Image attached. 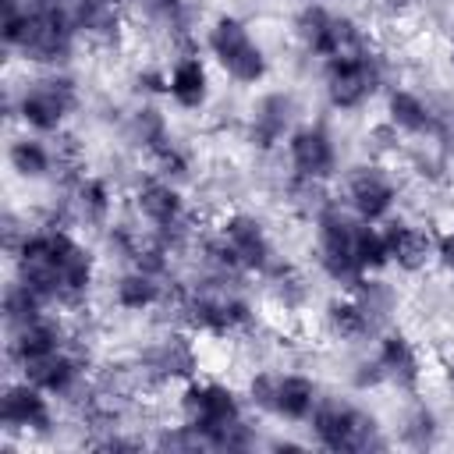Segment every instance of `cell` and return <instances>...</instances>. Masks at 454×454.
<instances>
[{
	"label": "cell",
	"mask_w": 454,
	"mask_h": 454,
	"mask_svg": "<svg viewBox=\"0 0 454 454\" xmlns=\"http://www.w3.org/2000/svg\"><path fill=\"white\" fill-rule=\"evenodd\" d=\"M184 323L199 333H213V337H227L238 333L252 323V305L223 287H202L195 294H188V301L181 305Z\"/></svg>",
	"instance_id": "cell-10"
},
{
	"label": "cell",
	"mask_w": 454,
	"mask_h": 454,
	"mask_svg": "<svg viewBox=\"0 0 454 454\" xmlns=\"http://www.w3.org/2000/svg\"><path fill=\"white\" fill-rule=\"evenodd\" d=\"M383 238H387V252H390V262H397L401 270H422L433 255H436V238L422 227H411V223H387L383 227Z\"/></svg>",
	"instance_id": "cell-21"
},
{
	"label": "cell",
	"mask_w": 454,
	"mask_h": 454,
	"mask_svg": "<svg viewBox=\"0 0 454 454\" xmlns=\"http://www.w3.org/2000/svg\"><path fill=\"white\" fill-rule=\"evenodd\" d=\"M216 234L231 248V255H234L241 273H266V270H273V241H270L266 227L255 216L231 213V216H223Z\"/></svg>",
	"instance_id": "cell-12"
},
{
	"label": "cell",
	"mask_w": 454,
	"mask_h": 454,
	"mask_svg": "<svg viewBox=\"0 0 454 454\" xmlns=\"http://www.w3.org/2000/svg\"><path fill=\"white\" fill-rule=\"evenodd\" d=\"M128 138L145 149L149 156H163L174 138H170V128H167V117L156 110V106H138L131 117H128Z\"/></svg>",
	"instance_id": "cell-25"
},
{
	"label": "cell",
	"mask_w": 454,
	"mask_h": 454,
	"mask_svg": "<svg viewBox=\"0 0 454 454\" xmlns=\"http://www.w3.org/2000/svg\"><path fill=\"white\" fill-rule=\"evenodd\" d=\"M138 7H142L156 25L170 28V32H188V25H192V7H188V0H138Z\"/></svg>",
	"instance_id": "cell-33"
},
{
	"label": "cell",
	"mask_w": 454,
	"mask_h": 454,
	"mask_svg": "<svg viewBox=\"0 0 454 454\" xmlns=\"http://www.w3.org/2000/svg\"><path fill=\"white\" fill-rule=\"evenodd\" d=\"M135 206L138 213L153 223V241H160L163 248H181V241L188 238V216H184V202H181V192L170 184V181H145L138 192H135Z\"/></svg>",
	"instance_id": "cell-11"
},
{
	"label": "cell",
	"mask_w": 454,
	"mask_h": 454,
	"mask_svg": "<svg viewBox=\"0 0 454 454\" xmlns=\"http://www.w3.org/2000/svg\"><path fill=\"white\" fill-rule=\"evenodd\" d=\"M355 255H358V262H362L365 273H376V270H383L390 262L387 238H383V231L376 223L358 220V227H355Z\"/></svg>",
	"instance_id": "cell-32"
},
{
	"label": "cell",
	"mask_w": 454,
	"mask_h": 454,
	"mask_svg": "<svg viewBox=\"0 0 454 454\" xmlns=\"http://www.w3.org/2000/svg\"><path fill=\"white\" fill-rule=\"evenodd\" d=\"M74 202L89 223H106V216L114 209V195H110L106 181H99V177H82L74 188Z\"/></svg>",
	"instance_id": "cell-31"
},
{
	"label": "cell",
	"mask_w": 454,
	"mask_h": 454,
	"mask_svg": "<svg viewBox=\"0 0 454 454\" xmlns=\"http://www.w3.org/2000/svg\"><path fill=\"white\" fill-rule=\"evenodd\" d=\"M181 419L202 440V447H220V440L238 422H245L238 394L213 380H202V383L188 380V387L181 394Z\"/></svg>",
	"instance_id": "cell-1"
},
{
	"label": "cell",
	"mask_w": 454,
	"mask_h": 454,
	"mask_svg": "<svg viewBox=\"0 0 454 454\" xmlns=\"http://www.w3.org/2000/svg\"><path fill=\"white\" fill-rule=\"evenodd\" d=\"M21 372H25L28 383H35L39 390H46L50 397H67V394H74L78 383H82V362H78L67 348L25 362Z\"/></svg>",
	"instance_id": "cell-19"
},
{
	"label": "cell",
	"mask_w": 454,
	"mask_h": 454,
	"mask_svg": "<svg viewBox=\"0 0 454 454\" xmlns=\"http://www.w3.org/2000/svg\"><path fill=\"white\" fill-rule=\"evenodd\" d=\"M436 259L454 273V231H447V234L436 238Z\"/></svg>",
	"instance_id": "cell-37"
},
{
	"label": "cell",
	"mask_w": 454,
	"mask_h": 454,
	"mask_svg": "<svg viewBox=\"0 0 454 454\" xmlns=\"http://www.w3.org/2000/svg\"><path fill=\"white\" fill-rule=\"evenodd\" d=\"M287 156L294 167V177L305 181H326L337 170V145L323 124H301L287 135Z\"/></svg>",
	"instance_id": "cell-14"
},
{
	"label": "cell",
	"mask_w": 454,
	"mask_h": 454,
	"mask_svg": "<svg viewBox=\"0 0 454 454\" xmlns=\"http://www.w3.org/2000/svg\"><path fill=\"white\" fill-rule=\"evenodd\" d=\"M248 401L266 415L309 422L312 408L319 404V390L301 372H255L248 380Z\"/></svg>",
	"instance_id": "cell-7"
},
{
	"label": "cell",
	"mask_w": 454,
	"mask_h": 454,
	"mask_svg": "<svg viewBox=\"0 0 454 454\" xmlns=\"http://www.w3.org/2000/svg\"><path fill=\"white\" fill-rule=\"evenodd\" d=\"M355 227H358V216H348L337 202H323L316 209V255H319V270L340 284V287H355L365 270L355 255Z\"/></svg>",
	"instance_id": "cell-2"
},
{
	"label": "cell",
	"mask_w": 454,
	"mask_h": 454,
	"mask_svg": "<svg viewBox=\"0 0 454 454\" xmlns=\"http://www.w3.org/2000/svg\"><path fill=\"white\" fill-rule=\"evenodd\" d=\"M74 39H78V28L71 21L67 0H57L28 11L25 32L14 50L32 64H64L74 53Z\"/></svg>",
	"instance_id": "cell-6"
},
{
	"label": "cell",
	"mask_w": 454,
	"mask_h": 454,
	"mask_svg": "<svg viewBox=\"0 0 454 454\" xmlns=\"http://www.w3.org/2000/svg\"><path fill=\"white\" fill-rule=\"evenodd\" d=\"M142 372L149 380H192L195 369H199V355H195V344L188 337H163L156 344H149L142 351Z\"/></svg>",
	"instance_id": "cell-18"
},
{
	"label": "cell",
	"mask_w": 454,
	"mask_h": 454,
	"mask_svg": "<svg viewBox=\"0 0 454 454\" xmlns=\"http://www.w3.org/2000/svg\"><path fill=\"white\" fill-rule=\"evenodd\" d=\"M7 160H11V167L18 170V177H28V181H39V177H46L50 174V167H53V156H50V149L39 142V138H14L11 142V149H7Z\"/></svg>",
	"instance_id": "cell-30"
},
{
	"label": "cell",
	"mask_w": 454,
	"mask_h": 454,
	"mask_svg": "<svg viewBox=\"0 0 454 454\" xmlns=\"http://www.w3.org/2000/svg\"><path fill=\"white\" fill-rule=\"evenodd\" d=\"M294 35H298V43H301L305 53L323 57V60L340 57V53H355V50H365L369 46L365 32L351 18L333 14L326 4H312V0L294 14Z\"/></svg>",
	"instance_id": "cell-5"
},
{
	"label": "cell",
	"mask_w": 454,
	"mask_h": 454,
	"mask_svg": "<svg viewBox=\"0 0 454 454\" xmlns=\"http://www.w3.org/2000/svg\"><path fill=\"white\" fill-rule=\"evenodd\" d=\"M43 309H46V301L32 287H25L21 280H11L7 284V291H4V323H7L11 333L21 330V326H28L32 319L46 316Z\"/></svg>",
	"instance_id": "cell-29"
},
{
	"label": "cell",
	"mask_w": 454,
	"mask_h": 454,
	"mask_svg": "<svg viewBox=\"0 0 454 454\" xmlns=\"http://www.w3.org/2000/svg\"><path fill=\"white\" fill-rule=\"evenodd\" d=\"M78 106V85L67 74H43L25 85L18 96V117L25 128L46 135L64 124V117Z\"/></svg>",
	"instance_id": "cell-9"
},
{
	"label": "cell",
	"mask_w": 454,
	"mask_h": 454,
	"mask_svg": "<svg viewBox=\"0 0 454 454\" xmlns=\"http://www.w3.org/2000/svg\"><path fill=\"white\" fill-rule=\"evenodd\" d=\"M114 301L121 309H128V312H145V309H153V305L163 301V284H160V277H153V273H145V270L135 266V270H128L117 280Z\"/></svg>",
	"instance_id": "cell-26"
},
{
	"label": "cell",
	"mask_w": 454,
	"mask_h": 454,
	"mask_svg": "<svg viewBox=\"0 0 454 454\" xmlns=\"http://www.w3.org/2000/svg\"><path fill=\"white\" fill-rule=\"evenodd\" d=\"M273 294H277L287 309H294V305H301V301H305V284H301V277H298V273H291V270L284 266V270H277V273H273Z\"/></svg>",
	"instance_id": "cell-35"
},
{
	"label": "cell",
	"mask_w": 454,
	"mask_h": 454,
	"mask_svg": "<svg viewBox=\"0 0 454 454\" xmlns=\"http://www.w3.org/2000/svg\"><path fill=\"white\" fill-rule=\"evenodd\" d=\"M46 397L50 394L28 380L7 383L0 397V426L11 433H46L53 426V411Z\"/></svg>",
	"instance_id": "cell-15"
},
{
	"label": "cell",
	"mask_w": 454,
	"mask_h": 454,
	"mask_svg": "<svg viewBox=\"0 0 454 454\" xmlns=\"http://www.w3.org/2000/svg\"><path fill=\"white\" fill-rule=\"evenodd\" d=\"M206 43H209L216 64H220L234 82L255 85V82L266 78V53H262V46L252 39V32H248L245 21H238V18H231V14L216 18V21L209 25Z\"/></svg>",
	"instance_id": "cell-8"
},
{
	"label": "cell",
	"mask_w": 454,
	"mask_h": 454,
	"mask_svg": "<svg viewBox=\"0 0 454 454\" xmlns=\"http://www.w3.org/2000/svg\"><path fill=\"white\" fill-rule=\"evenodd\" d=\"M376 383H383V369H380V362H376V358L358 362V365H355V387L365 390V387H376Z\"/></svg>",
	"instance_id": "cell-36"
},
{
	"label": "cell",
	"mask_w": 454,
	"mask_h": 454,
	"mask_svg": "<svg viewBox=\"0 0 454 454\" xmlns=\"http://www.w3.org/2000/svg\"><path fill=\"white\" fill-rule=\"evenodd\" d=\"M167 96L181 110H202L209 99V71L199 57H177V64L167 74Z\"/></svg>",
	"instance_id": "cell-23"
},
{
	"label": "cell",
	"mask_w": 454,
	"mask_h": 454,
	"mask_svg": "<svg viewBox=\"0 0 454 454\" xmlns=\"http://www.w3.org/2000/svg\"><path fill=\"white\" fill-rule=\"evenodd\" d=\"M397 202V184L390 181V174L376 163H362L348 174V206L358 220L365 223H380L390 216Z\"/></svg>",
	"instance_id": "cell-13"
},
{
	"label": "cell",
	"mask_w": 454,
	"mask_h": 454,
	"mask_svg": "<svg viewBox=\"0 0 454 454\" xmlns=\"http://www.w3.org/2000/svg\"><path fill=\"white\" fill-rule=\"evenodd\" d=\"M404 440H408L411 447H426V443L436 440V419H433L429 408H415V411H411V419H408V426H404Z\"/></svg>",
	"instance_id": "cell-34"
},
{
	"label": "cell",
	"mask_w": 454,
	"mask_h": 454,
	"mask_svg": "<svg viewBox=\"0 0 454 454\" xmlns=\"http://www.w3.org/2000/svg\"><path fill=\"white\" fill-rule=\"evenodd\" d=\"M326 323H330V330H333L340 340H362V337L376 333L372 319L365 316V309H362L351 294H348V298H333V301L326 305Z\"/></svg>",
	"instance_id": "cell-27"
},
{
	"label": "cell",
	"mask_w": 454,
	"mask_h": 454,
	"mask_svg": "<svg viewBox=\"0 0 454 454\" xmlns=\"http://www.w3.org/2000/svg\"><path fill=\"white\" fill-rule=\"evenodd\" d=\"M376 362L383 369V380H390L401 390H415L422 380V358L404 333H383L376 348Z\"/></svg>",
	"instance_id": "cell-20"
},
{
	"label": "cell",
	"mask_w": 454,
	"mask_h": 454,
	"mask_svg": "<svg viewBox=\"0 0 454 454\" xmlns=\"http://www.w3.org/2000/svg\"><path fill=\"white\" fill-rule=\"evenodd\" d=\"M323 82H326V99L333 110H358L383 85V60L369 46L355 50V53L330 57Z\"/></svg>",
	"instance_id": "cell-4"
},
{
	"label": "cell",
	"mask_w": 454,
	"mask_h": 454,
	"mask_svg": "<svg viewBox=\"0 0 454 454\" xmlns=\"http://www.w3.org/2000/svg\"><path fill=\"white\" fill-rule=\"evenodd\" d=\"M309 429L316 436L319 447L326 450H372V447H383V436H380V422L340 401V397H319V404L312 408L309 415Z\"/></svg>",
	"instance_id": "cell-3"
},
{
	"label": "cell",
	"mask_w": 454,
	"mask_h": 454,
	"mask_svg": "<svg viewBox=\"0 0 454 454\" xmlns=\"http://www.w3.org/2000/svg\"><path fill=\"white\" fill-rule=\"evenodd\" d=\"M351 298L365 309V316L372 319L376 330H380V326L390 319V312L397 309V291H394L387 280H376V277H369V273L351 287Z\"/></svg>",
	"instance_id": "cell-28"
},
{
	"label": "cell",
	"mask_w": 454,
	"mask_h": 454,
	"mask_svg": "<svg viewBox=\"0 0 454 454\" xmlns=\"http://www.w3.org/2000/svg\"><path fill=\"white\" fill-rule=\"evenodd\" d=\"M387 121L394 131H404V135H415V138H443L447 124H443V114H436L422 96L408 92V89H394L387 96Z\"/></svg>",
	"instance_id": "cell-17"
},
{
	"label": "cell",
	"mask_w": 454,
	"mask_h": 454,
	"mask_svg": "<svg viewBox=\"0 0 454 454\" xmlns=\"http://www.w3.org/2000/svg\"><path fill=\"white\" fill-rule=\"evenodd\" d=\"M78 35L92 43H114L121 32V0H67Z\"/></svg>",
	"instance_id": "cell-22"
},
{
	"label": "cell",
	"mask_w": 454,
	"mask_h": 454,
	"mask_svg": "<svg viewBox=\"0 0 454 454\" xmlns=\"http://www.w3.org/2000/svg\"><path fill=\"white\" fill-rule=\"evenodd\" d=\"M294 96L291 92H266L255 106H252V121H248V138L255 149H273L280 145L291 131H294Z\"/></svg>",
	"instance_id": "cell-16"
},
{
	"label": "cell",
	"mask_w": 454,
	"mask_h": 454,
	"mask_svg": "<svg viewBox=\"0 0 454 454\" xmlns=\"http://www.w3.org/2000/svg\"><path fill=\"white\" fill-rule=\"evenodd\" d=\"M60 348H64V330H60V323L50 319V316H39V319H32L28 326H21V330L11 333L7 355H11V358L18 362V369H21L25 362L43 358V355L60 351Z\"/></svg>",
	"instance_id": "cell-24"
}]
</instances>
